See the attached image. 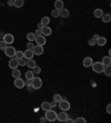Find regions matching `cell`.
<instances>
[{"mask_svg":"<svg viewBox=\"0 0 111 123\" xmlns=\"http://www.w3.org/2000/svg\"><path fill=\"white\" fill-rule=\"evenodd\" d=\"M57 112L53 111V110H48V111H46V115H45V117L47 119V121H49V122H53V121L57 120Z\"/></svg>","mask_w":111,"mask_h":123,"instance_id":"cell-1","label":"cell"},{"mask_svg":"<svg viewBox=\"0 0 111 123\" xmlns=\"http://www.w3.org/2000/svg\"><path fill=\"white\" fill-rule=\"evenodd\" d=\"M91 67H92V70L96 73H102L103 70H104V66L101 62H92Z\"/></svg>","mask_w":111,"mask_h":123,"instance_id":"cell-2","label":"cell"},{"mask_svg":"<svg viewBox=\"0 0 111 123\" xmlns=\"http://www.w3.org/2000/svg\"><path fill=\"white\" fill-rule=\"evenodd\" d=\"M31 86L33 88V89H36V90H38V89H40L41 86H42V80L40 79V78H36V77H33L31 79Z\"/></svg>","mask_w":111,"mask_h":123,"instance_id":"cell-3","label":"cell"},{"mask_svg":"<svg viewBox=\"0 0 111 123\" xmlns=\"http://www.w3.org/2000/svg\"><path fill=\"white\" fill-rule=\"evenodd\" d=\"M3 51H5V55L9 58L14 57V55H16V49L11 46H7L6 48L3 49Z\"/></svg>","mask_w":111,"mask_h":123,"instance_id":"cell-4","label":"cell"},{"mask_svg":"<svg viewBox=\"0 0 111 123\" xmlns=\"http://www.w3.org/2000/svg\"><path fill=\"white\" fill-rule=\"evenodd\" d=\"M57 104H58V106H59L60 109L62 110V111H68V110L70 109V103H69V101L63 100V99L60 101V102H58Z\"/></svg>","mask_w":111,"mask_h":123,"instance_id":"cell-5","label":"cell"},{"mask_svg":"<svg viewBox=\"0 0 111 123\" xmlns=\"http://www.w3.org/2000/svg\"><path fill=\"white\" fill-rule=\"evenodd\" d=\"M2 40L5 41L7 44H11V43H13L14 38H13V36H12L11 33H6V34H3V39H2Z\"/></svg>","mask_w":111,"mask_h":123,"instance_id":"cell-6","label":"cell"},{"mask_svg":"<svg viewBox=\"0 0 111 123\" xmlns=\"http://www.w3.org/2000/svg\"><path fill=\"white\" fill-rule=\"evenodd\" d=\"M13 84L16 86V88H18V89H22V88H25V81H23L21 78H17V79H14Z\"/></svg>","mask_w":111,"mask_h":123,"instance_id":"cell-7","label":"cell"},{"mask_svg":"<svg viewBox=\"0 0 111 123\" xmlns=\"http://www.w3.org/2000/svg\"><path fill=\"white\" fill-rule=\"evenodd\" d=\"M41 30V33H42V36H51V33H52V30H51V28L50 27H48V26H42V28L40 29Z\"/></svg>","mask_w":111,"mask_h":123,"instance_id":"cell-8","label":"cell"},{"mask_svg":"<svg viewBox=\"0 0 111 123\" xmlns=\"http://www.w3.org/2000/svg\"><path fill=\"white\" fill-rule=\"evenodd\" d=\"M19 67V62H18V59L17 58L12 57L11 59H10V61H9V68L10 69H16Z\"/></svg>","mask_w":111,"mask_h":123,"instance_id":"cell-9","label":"cell"},{"mask_svg":"<svg viewBox=\"0 0 111 123\" xmlns=\"http://www.w3.org/2000/svg\"><path fill=\"white\" fill-rule=\"evenodd\" d=\"M36 43H37L38 46H43V44H46V37L45 36H37L36 37Z\"/></svg>","mask_w":111,"mask_h":123,"instance_id":"cell-10","label":"cell"},{"mask_svg":"<svg viewBox=\"0 0 111 123\" xmlns=\"http://www.w3.org/2000/svg\"><path fill=\"white\" fill-rule=\"evenodd\" d=\"M32 51H33V53L36 55H42L43 53V51H45V50H43V46H34L33 47V49H32Z\"/></svg>","mask_w":111,"mask_h":123,"instance_id":"cell-11","label":"cell"},{"mask_svg":"<svg viewBox=\"0 0 111 123\" xmlns=\"http://www.w3.org/2000/svg\"><path fill=\"white\" fill-rule=\"evenodd\" d=\"M33 51L32 50H30V49H27L26 51L23 52V58L26 59V60H28V59H33Z\"/></svg>","mask_w":111,"mask_h":123,"instance_id":"cell-12","label":"cell"},{"mask_svg":"<svg viewBox=\"0 0 111 123\" xmlns=\"http://www.w3.org/2000/svg\"><path fill=\"white\" fill-rule=\"evenodd\" d=\"M92 62H93V60H92V58L87 57V58H85V59H83L82 64H83V67H85V68H89V67H91Z\"/></svg>","mask_w":111,"mask_h":123,"instance_id":"cell-13","label":"cell"},{"mask_svg":"<svg viewBox=\"0 0 111 123\" xmlns=\"http://www.w3.org/2000/svg\"><path fill=\"white\" fill-rule=\"evenodd\" d=\"M67 117H68V114L65 113V111H62L60 112L59 114H57V120L60 121V122H65Z\"/></svg>","mask_w":111,"mask_h":123,"instance_id":"cell-14","label":"cell"},{"mask_svg":"<svg viewBox=\"0 0 111 123\" xmlns=\"http://www.w3.org/2000/svg\"><path fill=\"white\" fill-rule=\"evenodd\" d=\"M105 43H107V39H105L104 37H99L97 40H96V44H97V46H99V47L104 46Z\"/></svg>","mask_w":111,"mask_h":123,"instance_id":"cell-15","label":"cell"},{"mask_svg":"<svg viewBox=\"0 0 111 123\" xmlns=\"http://www.w3.org/2000/svg\"><path fill=\"white\" fill-rule=\"evenodd\" d=\"M59 11H60V17L61 18H69V16H70V12H69L68 9L62 8V9H60Z\"/></svg>","mask_w":111,"mask_h":123,"instance_id":"cell-16","label":"cell"},{"mask_svg":"<svg viewBox=\"0 0 111 123\" xmlns=\"http://www.w3.org/2000/svg\"><path fill=\"white\" fill-rule=\"evenodd\" d=\"M63 7H65V3H63L62 0H56V1H54V9L60 10V9H62Z\"/></svg>","mask_w":111,"mask_h":123,"instance_id":"cell-17","label":"cell"},{"mask_svg":"<svg viewBox=\"0 0 111 123\" xmlns=\"http://www.w3.org/2000/svg\"><path fill=\"white\" fill-rule=\"evenodd\" d=\"M25 5V0H13V6L16 8H21Z\"/></svg>","mask_w":111,"mask_h":123,"instance_id":"cell-18","label":"cell"},{"mask_svg":"<svg viewBox=\"0 0 111 123\" xmlns=\"http://www.w3.org/2000/svg\"><path fill=\"white\" fill-rule=\"evenodd\" d=\"M101 63H102L103 66H109V64H111V58L110 55H108V57H103L102 58V61H101Z\"/></svg>","mask_w":111,"mask_h":123,"instance_id":"cell-19","label":"cell"},{"mask_svg":"<svg viewBox=\"0 0 111 123\" xmlns=\"http://www.w3.org/2000/svg\"><path fill=\"white\" fill-rule=\"evenodd\" d=\"M26 66L28 67L29 69H32V68H33V67H36V66H37V64H36V61H34L33 59H28V60H27Z\"/></svg>","mask_w":111,"mask_h":123,"instance_id":"cell-20","label":"cell"},{"mask_svg":"<svg viewBox=\"0 0 111 123\" xmlns=\"http://www.w3.org/2000/svg\"><path fill=\"white\" fill-rule=\"evenodd\" d=\"M12 77H13L14 79L20 78V77H21V71H20V70H18L17 68H16V69H12Z\"/></svg>","mask_w":111,"mask_h":123,"instance_id":"cell-21","label":"cell"},{"mask_svg":"<svg viewBox=\"0 0 111 123\" xmlns=\"http://www.w3.org/2000/svg\"><path fill=\"white\" fill-rule=\"evenodd\" d=\"M41 109H42L43 111H48V110L51 109V105H50L49 102H42L41 103Z\"/></svg>","mask_w":111,"mask_h":123,"instance_id":"cell-22","label":"cell"},{"mask_svg":"<svg viewBox=\"0 0 111 123\" xmlns=\"http://www.w3.org/2000/svg\"><path fill=\"white\" fill-rule=\"evenodd\" d=\"M101 19H102V21H103L104 23L110 22V21H111V16H110V13L102 14V17H101Z\"/></svg>","mask_w":111,"mask_h":123,"instance_id":"cell-23","label":"cell"},{"mask_svg":"<svg viewBox=\"0 0 111 123\" xmlns=\"http://www.w3.org/2000/svg\"><path fill=\"white\" fill-rule=\"evenodd\" d=\"M102 14H103L102 9H96V10L93 11V16L96 18H101L102 17Z\"/></svg>","mask_w":111,"mask_h":123,"instance_id":"cell-24","label":"cell"},{"mask_svg":"<svg viewBox=\"0 0 111 123\" xmlns=\"http://www.w3.org/2000/svg\"><path fill=\"white\" fill-rule=\"evenodd\" d=\"M36 34H34V32H29L28 34H27V39H28L29 41H31V42H33L34 40H36Z\"/></svg>","mask_w":111,"mask_h":123,"instance_id":"cell-25","label":"cell"},{"mask_svg":"<svg viewBox=\"0 0 111 123\" xmlns=\"http://www.w3.org/2000/svg\"><path fill=\"white\" fill-rule=\"evenodd\" d=\"M41 25L42 26H48L49 23H50V18L49 17H43V18H41Z\"/></svg>","mask_w":111,"mask_h":123,"instance_id":"cell-26","label":"cell"},{"mask_svg":"<svg viewBox=\"0 0 111 123\" xmlns=\"http://www.w3.org/2000/svg\"><path fill=\"white\" fill-rule=\"evenodd\" d=\"M103 72L105 73V75H107V77H110V75H111V67H110V64L104 67V70H103Z\"/></svg>","mask_w":111,"mask_h":123,"instance_id":"cell-27","label":"cell"},{"mask_svg":"<svg viewBox=\"0 0 111 123\" xmlns=\"http://www.w3.org/2000/svg\"><path fill=\"white\" fill-rule=\"evenodd\" d=\"M51 16L53 18H59L60 17V11L58 10V9H53L51 11Z\"/></svg>","mask_w":111,"mask_h":123,"instance_id":"cell-28","label":"cell"},{"mask_svg":"<svg viewBox=\"0 0 111 123\" xmlns=\"http://www.w3.org/2000/svg\"><path fill=\"white\" fill-rule=\"evenodd\" d=\"M25 75H26V79H28V80H31L32 78L34 77V73L32 71H27Z\"/></svg>","mask_w":111,"mask_h":123,"instance_id":"cell-29","label":"cell"},{"mask_svg":"<svg viewBox=\"0 0 111 123\" xmlns=\"http://www.w3.org/2000/svg\"><path fill=\"white\" fill-rule=\"evenodd\" d=\"M14 58H17L18 60H19V59H21V58H23V51H21V50H19V51H16Z\"/></svg>","mask_w":111,"mask_h":123,"instance_id":"cell-30","label":"cell"},{"mask_svg":"<svg viewBox=\"0 0 111 123\" xmlns=\"http://www.w3.org/2000/svg\"><path fill=\"white\" fill-rule=\"evenodd\" d=\"M31 70H32V72H33L34 74H39L40 72H41V68H40V67H38V66L33 67V68H32Z\"/></svg>","mask_w":111,"mask_h":123,"instance_id":"cell-31","label":"cell"},{"mask_svg":"<svg viewBox=\"0 0 111 123\" xmlns=\"http://www.w3.org/2000/svg\"><path fill=\"white\" fill-rule=\"evenodd\" d=\"M73 122H76V123H85L87 122V120H85V117H77L76 120H73Z\"/></svg>","mask_w":111,"mask_h":123,"instance_id":"cell-32","label":"cell"},{"mask_svg":"<svg viewBox=\"0 0 111 123\" xmlns=\"http://www.w3.org/2000/svg\"><path fill=\"white\" fill-rule=\"evenodd\" d=\"M53 100L58 103V102H60V101L62 100V97H61L60 94H58V93H57V94H54V95H53Z\"/></svg>","mask_w":111,"mask_h":123,"instance_id":"cell-33","label":"cell"},{"mask_svg":"<svg viewBox=\"0 0 111 123\" xmlns=\"http://www.w3.org/2000/svg\"><path fill=\"white\" fill-rule=\"evenodd\" d=\"M18 62H19V66L25 67V66H26V63H27V60L25 59V58H21V59H19V60H18Z\"/></svg>","mask_w":111,"mask_h":123,"instance_id":"cell-34","label":"cell"},{"mask_svg":"<svg viewBox=\"0 0 111 123\" xmlns=\"http://www.w3.org/2000/svg\"><path fill=\"white\" fill-rule=\"evenodd\" d=\"M6 47H7V43L5 42V41H3V40L0 41V49H1V50H3Z\"/></svg>","mask_w":111,"mask_h":123,"instance_id":"cell-35","label":"cell"},{"mask_svg":"<svg viewBox=\"0 0 111 123\" xmlns=\"http://www.w3.org/2000/svg\"><path fill=\"white\" fill-rule=\"evenodd\" d=\"M25 86H28V88H30V86H31V80H28V79H26V81H25Z\"/></svg>","mask_w":111,"mask_h":123,"instance_id":"cell-36","label":"cell"},{"mask_svg":"<svg viewBox=\"0 0 111 123\" xmlns=\"http://www.w3.org/2000/svg\"><path fill=\"white\" fill-rule=\"evenodd\" d=\"M33 42H31V41H29V43L28 44H27V48L28 49H30V50H32V49H33Z\"/></svg>","mask_w":111,"mask_h":123,"instance_id":"cell-37","label":"cell"},{"mask_svg":"<svg viewBox=\"0 0 111 123\" xmlns=\"http://www.w3.org/2000/svg\"><path fill=\"white\" fill-rule=\"evenodd\" d=\"M89 44H90V46H96V40H94L93 38H92V39H90V40H89Z\"/></svg>","mask_w":111,"mask_h":123,"instance_id":"cell-38","label":"cell"},{"mask_svg":"<svg viewBox=\"0 0 111 123\" xmlns=\"http://www.w3.org/2000/svg\"><path fill=\"white\" fill-rule=\"evenodd\" d=\"M49 103H50V105H51V108H56V106H57V102H56L54 100H52L51 102H49Z\"/></svg>","mask_w":111,"mask_h":123,"instance_id":"cell-39","label":"cell"},{"mask_svg":"<svg viewBox=\"0 0 111 123\" xmlns=\"http://www.w3.org/2000/svg\"><path fill=\"white\" fill-rule=\"evenodd\" d=\"M34 34H36V36H41V30H40V29H37V30H36V31H34Z\"/></svg>","mask_w":111,"mask_h":123,"instance_id":"cell-40","label":"cell"},{"mask_svg":"<svg viewBox=\"0 0 111 123\" xmlns=\"http://www.w3.org/2000/svg\"><path fill=\"white\" fill-rule=\"evenodd\" d=\"M65 122H67V123H73V120H72V119H70V117H67Z\"/></svg>","mask_w":111,"mask_h":123,"instance_id":"cell-41","label":"cell"},{"mask_svg":"<svg viewBox=\"0 0 111 123\" xmlns=\"http://www.w3.org/2000/svg\"><path fill=\"white\" fill-rule=\"evenodd\" d=\"M107 112H108L109 114L111 113V104H108V106H107Z\"/></svg>","mask_w":111,"mask_h":123,"instance_id":"cell-42","label":"cell"},{"mask_svg":"<svg viewBox=\"0 0 111 123\" xmlns=\"http://www.w3.org/2000/svg\"><path fill=\"white\" fill-rule=\"evenodd\" d=\"M8 6H13V0H9V1H8Z\"/></svg>","mask_w":111,"mask_h":123,"instance_id":"cell-43","label":"cell"},{"mask_svg":"<svg viewBox=\"0 0 111 123\" xmlns=\"http://www.w3.org/2000/svg\"><path fill=\"white\" fill-rule=\"evenodd\" d=\"M46 121H47L46 117H41V119H40V122H41V123H45Z\"/></svg>","mask_w":111,"mask_h":123,"instance_id":"cell-44","label":"cell"},{"mask_svg":"<svg viewBox=\"0 0 111 123\" xmlns=\"http://www.w3.org/2000/svg\"><path fill=\"white\" fill-rule=\"evenodd\" d=\"M99 37H100V36H98V34H94V36H93V39H94V40H97Z\"/></svg>","mask_w":111,"mask_h":123,"instance_id":"cell-45","label":"cell"},{"mask_svg":"<svg viewBox=\"0 0 111 123\" xmlns=\"http://www.w3.org/2000/svg\"><path fill=\"white\" fill-rule=\"evenodd\" d=\"M42 28V25H41V23H39V25H38V29H41Z\"/></svg>","mask_w":111,"mask_h":123,"instance_id":"cell-46","label":"cell"}]
</instances>
